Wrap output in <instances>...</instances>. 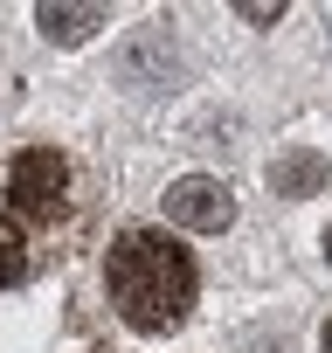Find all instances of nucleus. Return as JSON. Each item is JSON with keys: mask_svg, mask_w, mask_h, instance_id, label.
<instances>
[{"mask_svg": "<svg viewBox=\"0 0 332 353\" xmlns=\"http://www.w3.org/2000/svg\"><path fill=\"white\" fill-rule=\"evenodd\" d=\"M104 284H111V305L132 332H166L180 325L187 305H194V263L174 236L159 229H132L111 243V263H104Z\"/></svg>", "mask_w": 332, "mask_h": 353, "instance_id": "1", "label": "nucleus"}, {"mask_svg": "<svg viewBox=\"0 0 332 353\" xmlns=\"http://www.w3.org/2000/svg\"><path fill=\"white\" fill-rule=\"evenodd\" d=\"M325 263H332V229H325Z\"/></svg>", "mask_w": 332, "mask_h": 353, "instance_id": "8", "label": "nucleus"}, {"mask_svg": "<svg viewBox=\"0 0 332 353\" xmlns=\"http://www.w3.org/2000/svg\"><path fill=\"white\" fill-rule=\"evenodd\" d=\"M63 188H70V166H63L56 145L14 152V166H8V194H14L21 215H56V208H63Z\"/></svg>", "mask_w": 332, "mask_h": 353, "instance_id": "2", "label": "nucleus"}, {"mask_svg": "<svg viewBox=\"0 0 332 353\" xmlns=\"http://www.w3.org/2000/svg\"><path fill=\"white\" fill-rule=\"evenodd\" d=\"M318 346H325V353H332V319H325V325H318Z\"/></svg>", "mask_w": 332, "mask_h": 353, "instance_id": "7", "label": "nucleus"}, {"mask_svg": "<svg viewBox=\"0 0 332 353\" xmlns=\"http://www.w3.org/2000/svg\"><path fill=\"white\" fill-rule=\"evenodd\" d=\"M21 256H28V243H21V229L0 215V284H14L21 277Z\"/></svg>", "mask_w": 332, "mask_h": 353, "instance_id": "6", "label": "nucleus"}, {"mask_svg": "<svg viewBox=\"0 0 332 353\" xmlns=\"http://www.w3.org/2000/svg\"><path fill=\"white\" fill-rule=\"evenodd\" d=\"M166 222L174 229H194V236H222L236 222V201L222 181H208V173H187V181L166 188Z\"/></svg>", "mask_w": 332, "mask_h": 353, "instance_id": "3", "label": "nucleus"}, {"mask_svg": "<svg viewBox=\"0 0 332 353\" xmlns=\"http://www.w3.org/2000/svg\"><path fill=\"white\" fill-rule=\"evenodd\" d=\"M35 28L49 42H83L90 28H104V8H56V0H42L35 8Z\"/></svg>", "mask_w": 332, "mask_h": 353, "instance_id": "5", "label": "nucleus"}, {"mask_svg": "<svg viewBox=\"0 0 332 353\" xmlns=\"http://www.w3.org/2000/svg\"><path fill=\"white\" fill-rule=\"evenodd\" d=\"M325 152H311V145H291V152H277L270 159V188L277 194H318L325 188Z\"/></svg>", "mask_w": 332, "mask_h": 353, "instance_id": "4", "label": "nucleus"}]
</instances>
